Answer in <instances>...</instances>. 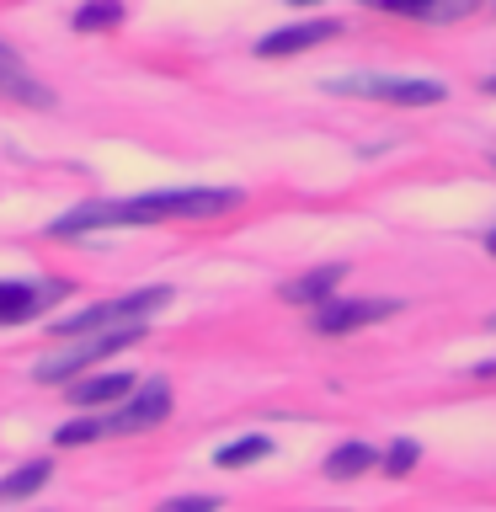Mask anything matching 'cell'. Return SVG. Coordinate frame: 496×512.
<instances>
[{
	"instance_id": "obj_1",
	"label": "cell",
	"mask_w": 496,
	"mask_h": 512,
	"mask_svg": "<svg viewBox=\"0 0 496 512\" xmlns=\"http://www.w3.org/2000/svg\"><path fill=\"white\" fill-rule=\"evenodd\" d=\"M235 187H187V192H144V198L123 203H91L75 208L54 224V235H91V230H118V224H155V219H214L235 208Z\"/></svg>"
},
{
	"instance_id": "obj_2",
	"label": "cell",
	"mask_w": 496,
	"mask_h": 512,
	"mask_svg": "<svg viewBox=\"0 0 496 512\" xmlns=\"http://www.w3.org/2000/svg\"><path fill=\"white\" fill-rule=\"evenodd\" d=\"M160 299H171L166 288H139V294H123V299H107V304H86V310L64 315L54 326V336H107V331L139 326V315H150Z\"/></svg>"
},
{
	"instance_id": "obj_3",
	"label": "cell",
	"mask_w": 496,
	"mask_h": 512,
	"mask_svg": "<svg viewBox=\"0 0 496 512\" xmlns=\"http://www.w3.org/2000/svg\"><path fill=\"white\" fill-rule=\"evenodd\" d=\"M139 336H144V326H123V331H107V336H86V342H75V347H59V352H48V358H38V368H32V379H38V384L86 379V368H91V363L112 358L118 347L139 342Z\"/></svg>"
},
{
	"instance_id": "obj_4",
	"label": "cell",
	"mask_w": 496,
	"mask_h": 512,
	"mask_svg": "<svg viewBox=\"0 0 496 512\" xmlns=\"http://www.w3.org/2000/svg\"><path fill=\"white\" fill-rule=\"evenodd\" d=\"M331 91L374 96V102H390V107H432V102H443V86H438V80H384V75H352V80H336Z\"/></svg>"
},
{
	"instance_id": "obj_5",
	"label": "cell",
	"mask_w": 496,
	"mask_h": 512,
	"mask_svg": "<svg viewBox=\"0 0 496 512\" xmlns=\"http://www.w3.org/2000/svg\"><path fill=\"white\" fill-rule=\"evenodd\" d=\"M400 299H326L315 310V331L320 336H347V331H363L374 326V320L395 315Z\"/></svg>"
},
{
	"instance_id": "obj_6",
	"label": "cell",
	"mask_w": 496,
	"mask_h": 512,
	"mask_svg": "<svg viewBox=\"0 0 496 512\" xmlns=\"http://www.w3.org/2000/svg\"><path fill=\"white\" fill-rule=\"evenodd\" d=\"M166 416H171V384L144 379L139 390L123 400V411L112 416V422H102V432H144V427L166 422Z\"/></svg>"
},
{
	"instance_id": "obj_7",
	"label": "cell",
	"mask_w": 496,
	"mask_h": 512,
	"mask_svg": "<svg viewBox=\"0 0 496 512\" xmlns=\"http://www.w3.org/2000/svg\"><path fill=\"white\" fill-rule=\"evenodd\" d=\"M64 283H0V326H22V320L43 315Z\"/></svg>"
},
{
	"instance_id": "obj_8",
	"label": "cell",
	"mask_w": 496,
	"mask_h": 512,
	"mask_svg": "<svg viewBox=\"0 0 496 512\" xmlns=\"http://www.w3.org/2000/svg\"><path fill=\"white\" fill-rule=\"evenodd\" d=\"M342 32V22H331V16H320V22H299V27H283V32H272V38L256 43V54L262 59H283V54H304V48H315V43H326Z\"/></svg>"
},
{
	"instance_id": "obj_9",
	"label": "cell",
	"mask_w": 496,
	"mask_h": 512,
	"mask_svg": "<svg viewBox=\"0 0 496 512\" xmlns=\"http://www.w3.org/2000/svg\"><path fill=\"white\" fill-rule=\"evenodd\" d=\"M0 96H11V102H27V107H54V91H48L43 80L11 54L6 43H0Z\"/></svg>"
},
{
	"instance_id": "obj_10",
	"label": "cell",
	"mask_w": 496,
	"mask_h": 512,
	"mask_svg": "<svg viewBox=\"0 0 496 512\" xmlns=\"http://www.w3.org/2000/svg\"><path fill=\"white\" fill-rule=\"evenodd\" d=\"M342 278H347V267H342V262H326V267L304 272V278H294V283H283L278 294H283L288 304H326V299H336Z\"/></svg>"
},
{
	"instance_id": "obj_11",
	"label": "cell",
	"mask_w": 496,
	"mask_h": 512,
	"mask_svg": "<svg viewBox=\"0 0 496 512\" xmlns=\"http://www.w3.org/2000/svg\"><path fill=\"white\" fill-rule=\"evenodd\" d=\"M64 395H70L75 406H107V400H128V395H134V379H128V374H91V379L70 384Z\"/></svg>"
},
{
	"instance_id": "obj_12",
	"label": "cell",
	"mask_w": 496,
	"mask_h": 512,
	"mask_svg": "<svg viewBox=\"0 0 496 512\" xmlns=\"http://www.w3.org/2000/svg\"><path fill=\"white\" fill-rule=\"evenodd\" d=\"M48 475H54V464H48V459H27L22 470L0 475V502H22V496L43 491V486H48Z\"/></svg>"
},
{
	"instance_id": "obj_13",
	"label": "cell",
	"mask_w": 496,
	"mask_h": 512,
	"mask_svg": "<svg viewBox=\"0 0 496 512\" xmlns=\"http://www.w3.org/2000/svg\"><path fill=\"white\" fill-rule=\"evenodd\" d=\"M374 464H379V454H374L368 443H342V448H331V454H326V475L352 480V475L374 470Z\"/></svg>"
},
{
	"instance_id": "obj_14",
	"label": "cell",
	"mask_w": 496,
	"mask_h": 512,
	"mask_svg": "<svg viewBox=\"0 0 496 512\" xmlns=\"http://www.w3.org/2000/svg\"><path fill=\"white\" fill-rule=\"evenodd\" d=\"M262 454H272V438H262V432H251V438L224 443V448H219V464H224V470H235V464H251V459H262Z\"/></svg>"
},
{
	"instance_id": "obj_15",
	"label": "cell",
	"mask_w": 496,
	"mask_h": 512,
	"mask_svg": "<svg viewBox=\"0 0 496 512\" xmlns=\"http://www.w3.org/2000/svg\"><path fill=\"white\" fill-rule=\"evenodd\" d=\"M118 22H123V6H118V0H107V6H80V11L70 16L75 32H107V27H118Z\"/></svg>"
},
{
	"instance_id": "obj_16",
	"label": "cell",
	"mask_w": 496,
	"mask_h": 512,
	"mask_svg": "<svg viewBox=\"0 0 496 512\" xmlns=\"http://www.w3.org/2000/svg\"><path fill=\"white\" fill-rule=\"evenodd\" d=\"M91 438H102V422H91V416H86V422H70V427L54 432L59 448H75V443H91Z\"/></svg>"
},
{
	"instance_id": "obj_17",
	"label": "cell",
	"mask_w": 496,
	"mask_h": 512,
	"mask_svg": "<svg viewBox=\"0 0 496 512\" xmlns=\"http://www.w3.org/2000/svg\"><path fill=\"white\" fill-rule=\"evenodd\" d=\"M475 0H454V6H416V16L422 22H459V16H470Z\"/></svg>"
},
{
	"instance_id": "obj_18",
	"label": "cell",
	"mask_w": 496,
	"mask_h": 512,
	"mask_svg": "<svg viewBox=\"0 0 496 512\" xmlns=\"http://www.w3.org/2000/svg\"><path fill=\"white\" fill-rule=\"evenodd\" d=\"M411 464H416V443H411V438H400L390 454H384V470H390V475H406Z\"/></svg>"
},
{
	"instance_id": "obj_19",
	"label": "cell",
	"mask_w": 496,
	"mask_h": 512,
	"mask_svg": "<svg viewBox=\"0 0 496 512\" xmlns=\"http://www.w3.org/2000/svg\"><path fill=\"white\" fill-rule=\"evenodd\" d=\"M160 512H219L214 496H176V502H160Z\"/></svg>"
},
{
	"instance_id": "obj_20",
	"label": "cell",
	"mask_w": 496,
	"mask_h": 512,
	"mask_svg": "<svg viewBox=\"0 0 496 512\" xmlns=\"http://www.w3.org/2000/svg\"><path fill=\"white\" fill-rule=\"evenodd\" d=\"M486 251H491V256H496V230H491V235H486Z\"/></svg>"
},
{
	"instance_id": "obj_21",
	"label": "cell",
	"mask_w": 496,
	"mask_h": 512,
	"mask_svg": "<svg viewBox=\"0 0 496 512\" xmlns=\"http://www.w3.org/2000/svg\"><path fill=\"white\" fill-rule=\"evenodd\" d=\"M486 91H496V75H491V80H486Z\"/></svg>"
},
{
	"instance_id": "obj_22",
	"label": "cell",
	"mask_w": 496,
	"mask_h": 512,
	"mask_svg": "<svg viewBox=\"0 0 496 512\" xmlns=\"http://www.w3.org/2000/svg\"><path fill=\"white\" fill-rule=\"evenodd\" d=\"M491 331H496V315H491Z\"/></svg>"
}]
</instances>
